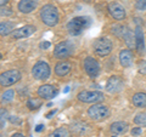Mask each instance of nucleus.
<instances>
[{"mask_svg": "<svg viewBox=\"0 0 146 137\" xmlns=\"http://www.w3.org/2000/svg\"><path fill=\"white\" fill-rule=\"evenodd\" d=\"M40 20L48 27H55L58 23V11L52 4H46L40 9Z\"/></svg>", "mask_w": 146, "mask_h": 137, "instance_id": "f257e3e1", "label": "nucleus"}, {"mask_svg": "<svg viewBox=\"0 0 146 137\" xmlns=\"http://www.w3.org/2000/svg\"><path fill=\"white\" fill-rule=\"evenodd\" d=\"M91 24V20L88 16H78L74 17L67 23V30L72 35H78L84 29H86Z\"/></svg>", "mask_w": 146, "mask_h": 137, "instance_id": "f03ea898", "label": "nucleus"}, {"mask_svg": "<svg viewBox=\"0 0 146 137\" xmlns=\"http://www.w3.org/2000/svg\"><path fill=\"white\" fill-rule=\"evenodd\" d=\"M88 115L90 119H93L95 121H100V120L106 119L110 115V109L106 106H104V104L95 103L88 109Z\"/></svg>", "mask_w": 146, "mask_h": 137, "instance_id": "7ed1b4c3", "label": "nucleus"}, {"mask_svg": "<svg viewBox=\"0 0 146 137\" xmlns=\"http://www.w3.org/2000/svg\"><path fill=\"white\" fill-rule=\"evenodd\" d=\"M113 49V44L108 38H99L94 43V51L100 57H105L111 53Z\"/></svg>", "mask_w": 146, "mask_h": 137, "instance_id": "20e7f679", "label": "nucleus"}, {"mask_svg": "<svg viewBox=\"0 0 146 137\" xmlns=\"http://www.w3.org/2000/svg\"><path fill=\"white\" fill-rule=\"evenodd\" d=\"M104 94L100 91H80L77 95L78 101L83 103H98L104 99Z\"/></svg>", "mask_w": 146, "mask_h": 137, "instance_id": "39448f33", "label": "nucleus"}, {"mask_svg": "<svg viewBox=\"0 0 146 137\" xmlns=\"http://www.w3.org/2000/svg\"><path fill=\"white\" fill-rule=\"evenodd\" d=\"M74 51V46L71 41H61L54 49V56L56 58H66Z\"/></svg>", "mask_w": 146, "mask_h": 137, "instance_id": "423d86ee", "label": "nucleus"}, {"mask_svg": "<svg viewBox=\"0 0 146 137\" xmlns=\"http://www.w3.org/2000/svg\"><path fill=\"white\" fill-rule=\"evenodd\" d=\"M32 74L36 80H45L50 76V67L46 62L39 61L32 68Z\"/></svg>", "mask_w": 146, "mask_h": 137, "instance_id": "0eeeda50", "label": "nucleus"}, {"mask_svg": "<svg viewBox=\"0 0 146 137\" xmlns=\"http://www.w3.org/2000/svg\"><path fill=\"white\" fill-rule=\"evenodd\" d=\"M21 79V73L17 69H11L1 73L0 75V84L1 86H11Z\"/></svg>", "mask_w": 146, "mask_h": 137, "instance_id": "6e6552de", "label": "nucleus"}, {"mask_svg": "<svg viewBox=\"0 0 146 137\" xmlns=\"http://www.w3.org/2000/svg\"><path fill=\"white\" fill-rule=\"evenodd\" d=\"M83 67H84V70L86 72V74H88L90 78H96L99 75L100 65L95 58L88 56L83 62Z\"/></svg>", "mask_w": 146, "mask_h": 137, "instance_id": "1a4fd4ad", "label": "nucleus"}, {"mask_svg": "<svg viewBox=\"0 0 146 137\" xmlns=\"http://www.w3.org/2000/svg\"><path fill=\"white\" fill-rule=\"evenodd\" d=\"M107 10H108L110 15H111L117 21H122V20H124L125 18V15H127L125 9L119 3H116V1L110 3L108 6H107Z\"/></svg>", "mask_w": 146, "mask_h": 137, "instance_id": "9d476101", "label": "nucleus"}, {"mask_svg": "<svg viewBox=\"0 0 146 137\" xmlns=\"http://www.w3.org/2000/svg\"><path fill=\"white\" fill-rule=\"evenodd\" d=\"M123 79L121 76L112 75L106 83V90L110 94H117L123 89Z\"/></svg>", "mask_w": 146, "mask_h": 137, "instance_id": "9b49d317", "label": "nucleus"}, {"mask_svg": "<svg viewBox=\"0 0 146 137\" xmlns=\"http://www.w3.org/2000/svg\"><path fill=\"white\" fill-rule=\"evenodd\" d=\"M35 32V27L32 26V24H27L23 26L21 28H17L12 32V38L13 39H23L27 38V36L32 35Z\"/></svg>", "mask_w": 146, "mask_h": 137, "instance_id": "f8f14e48", "label": "nucleus"}, {"mask_svg": "<svg viewBox=\"0 0 146 137\" xmlns=\"http://www.w3.org/2000/svg\"><path fill=\"white\" fill-rule=\"evenodd\" d=\"M38 95L44 99H51L57 95V89L52 85L45 84L38 89Z\"/></svg>", "mask_w": 146, "mask_h": 137, "instance_id": "ddd939ff", "label": "nucleus"}, {"mask_svg": "<svg viewBox=\"0 0 146 137\" xmlns=\"http://www.w3.org/2000/svg\"><path fill=\"white\" fill-rule=\"evenodd\" d=\"M38 1L39 0H21L17 7L22 13H31L38 5Z\"/></svg>", "mask_w": 146, "mask_h": 137, "instance_id": "4468645a", "label": "nucleus"}, {"mask_svg": "<svg viewBox=\"0 0 146 137\" xmlns=\"http://www.w3.org/2000/svg\"><path fill=\"white\" fill-rule=\"evenodd\" d=\"M133 52L130 51V50H122V51L119 52V63L122 65V67L124 68H128L131 66V63H133Z\"/></svg>", "mask_w": 146, "mask_h": 137, "instance_id": "2eb2a0df", "label": "nucleus"}, {"mask_svg": "<svg viewBox=\"0 0 146 137\" xmlns=\"http://www.w3.org/2000/svg\"><path fill=\"white\" fill-rule=\"evenodd\" d=\"M71 72V63L67 61H60L55 66V74L57 76H66Z\"/></svg>", "mask_w": 146, "mask_h": 137, "instance_id": "dca6fc26", "label": "nucleus"}, {"mask_svg": "<svg viewBox=\"0 0 146 137\" xmlns=\"http://www.w3.org/2000/svg\"><path fill=\"white\" fill-rule=\"evenodd\" d=\"M111 132L115 135H122V134H125L128 131V124L124 121H116L111 125Z\"/></svg>", "mask_w": 146, "mask_h": 137, "instance_id": "f3484780", "label": "nucleus"}, {"mask_svg": "<svg viewBox=\"0 0 146 137\" xmlns=\"http://www.w3.org/2000/svg\"><path fill=\"white\" fill-rule=\"evenodd\" d=\"M135 39H136V49H138L139 52H143L145 49V44H144V33L140 27H136L135 29Z\"/></svg>", "mask_w": 146, "mask_h": 137, "instance_id": "a211bd4d", "label": "nucleus"}, {"mask_svg": "<svg viewBox=\"0 0 146 137\" xmlns=\"http://www.w3.org/2000/svg\"><path fill=\"white\" fill-rule=\"evenodd\" d=\"M133 104L138 108H145L146 107V94L145 92H138L133 96Z\"/></svg>", "mask_w": 146, "mask_h": 137, "instance_id": "6ab92c4d", "label": "nucleus"}, {"mask_svg": "<svg viewBox=\"0 0 146 137\" xmlns=\"http://www.w3.org/2000/svg\"><path fill=\"white\" fill-rule=\"evenodd\" d=\"M123 39H124V41L127 44L128 47H136V39H135V34L131 33L130 29L125 28V32L124 34H123Z\"/></svg>", "mask_w": 146, "mask_h": 137, "instance_id": "aec40b11", "label": "nucleus"}, {"mask_svg": "<svg viewBox=\"0 0 146 137\" xmlns=\"http://www.w3.org/2000/svg\"><path fill=\"white\" fill-rule=\"evenodd\" d=\"M13 30H15V23H12V22L5 21V22H1V23H0V34L3 36L12 33Z\"/></svg>", "mask_w": 146, "mask_h": 137, "instance_id": "412c9836", "label": "nucleus"}, {"mask_svg": "<svg viewBox=\"0 0 146 137\" xmlns=\"http://www.w3.org/2000/svg\"><path fill=\"white\" fill-rule=\"evenodd\" d=\"M70 136H71L70 131L65 129V127H60V129L52 131L51 134L49 135V137H70Z\"/></svg>", "mask_w": 146, "mask_h": 137, "instance_id": "4be33fe9", "label": "nucleus"}, {"mask_svg": "<svg viewBox=\"0 0 146 137\" xmlns=\"http://www.w3.org/2000/svg\"><path fill=\"white\" fill-rule=\"evenodd\" d=\"M134 123L139 126H145L146 127V113H140L134 118Z\"/></svg>", "mask_w": 146, "mask_h": 137, "instance_id": "5701e85b", "label": "nucleus"}, {"mask_svg": "<svg viewBox=\"0 0 146 137\" xmlns=\"http://www.w3.org/2000/svg\"><path fill=\"white\" fill-rule=\"evenodd\" d=\"M15 97V92L12 90H7L1 95V101L3 102H10L12 101V98Z\"/></svg>", "mask_w": 146, "mask_h": 137, "instance_id": "b1692460", "label": "nucleus"}, {"mask_svg": "<svg viewBox=\"0 0 146 137\" xmlns=\"http://www.w3.org/2000/svg\"><path fill=\"white\" fill-rule=\"evenodd\" d=\"M40 106H42V101H40V99H33V98H31L29 101L27 102V107H28L29 109L39 108Z\"/></svg>", "mask_w": 146, "mask_h": 137, "instance_id": "393cba45", "label": "nucleus"}, {"mask_svg": "<svg viewBox=\"0 0 146 137\" xmlns=\"http://www.w3.org/2000/svg\"><path fill=\"white\" fill-rule=\"evenodd\" d=\"M135 9L138 11H145L146 10V0H136Z\"/></svg>", "mask_w": 146, "mask_h": 137, "instance_id": "a878e982", "label": "nucleus"}, {"mask_svg": "<svg viewBox=\"0 0 146 137\" xmlns=\"http://www.w3.org/2000/svg\"><path fill=\"white\" fill-rule=\"evenodd\" d=\"M138 70L140 74L146 75V61H140L138 63Z\"/></svg>", "mask_w": 146, "mask_h": 137, "instance_id": "bb28decb", "label": "nucleus"}, {"mask_svg": "<svg viewBox=\"0 0 146 137\" xmlns=\"http://www.w3.org/2000/svg\"><path fill=\"white\" fill-rule=\"evenodd\" d=\"M9 120H10L11 123H12V124H17V125H20L21 124V119H18V118L17 117H10V118H9Z\"/></svg>", "mask_w": 146, "mask_h": 137, "instance_id": "cd10ccee", "label": "nucleus"}, {"mask_svg": "<svg viewBox=\"0 0 146 137\" xmlns=\"http://www.w3.org/2000/svg\"><path fill=\"white\" fill-rule=\"evenodd\" d=\"M50 46H51V44H50L49 41H43V43H40V45H39V47L42 49V50H46Z\"/></svg>", "mask_w": 146, "mask_h": 137, "instance_id": "c85d7f7f", "label": "nucleus"}, {"mask_svg": "<svg viewBox=\"0 0 146 137\" xmlns=\"http://www.w3.org/2000/svg\"><path fill=\"white\" fill-rule=\"evenodd\" d=\"M131 135L133 136L141 135V127H134V129H131Z\"/></svg>", "mask_w": 146, "mask_h": 137, "instance_id": "c756f323", "label": "nucleus"}, {"mask_svg": "<svg viewBox=\"0 0 146 137\" xmlns=\"http://www.w3.org/2000/svg\"><path fill=\"white\" fill-rule=\"evenodd\" d=\"M6 10H7V9H5L4 6H1V15H3V16H4V15H5V16L12 15V11H6Z\"/></svg>", "mask_w": 146, "mask_h": 137, "instance_id": "7c9ffc66", "label": "nucleus"}, {"mask_svg": "<svg viewBox=\"0 0 146 137\" xmlns=\"http://www.w3.org/2000/svg\"><path fill=\"white\" fill-rule=\"evenodd\" d=\"M44 129V125L43 124H39V125H36V127H35V131L36 132H40V131H42Z\"/></svg>", "mask_w": 146, "mask_h": 137, "instance_id": "2f4dec72", "label": "nucleus"}, {"mask_svg": "<svg viewBox=\"0 0 146 137\" xmlns=\"http://www.w3.org/2000/svg\"><path fill=\"white\" fill-rule=\"evenodd\" d=\"M55 113H56V109H54V111H51V112H49L48 114H46V118H48V119H50V118H51L52 115H54V114Z\"/></svg>", "mask_w": 146, "mask_h": 137, "instance_id": "473e14b6", "label": "nucleus"}, {"mask_svg": "<svg viewBox=\"0 0 146 137\" xmlns=\"http://www.w3.org/2000/svg\"><path fill=\"white\" fill-rule=\"evenodd\" d=\"M11 137H25V136L22 135V134H20V132H17V134H13Z\"/></svg>", "mask_w": 146, "mask_h": 137, "instance_id": "72a5a7b5", "label": "nucleus"}, {"mask_svg": "<svg viewBox=\"0 0 146 137\" xmlns=\"http://www.w3.org/2000/svg\"><path fill=\"white\" fill-rule=\"evenodd\" d=\"M7 3H9V0H0V4H1V6H4Z\"/></svg>", "mask_w": 146, "mask_h": 137, "instance_id": "f704fd0d", "label": "nucleus"}, {"mask_svg": "<svg viewBox=\"0 0 146 137\" xmlns=\"http://www.w3.org/2000/svg\"><path fill=\"white\" fill-rule=\"evenodd\" d=\"M112 137H117V136H112Z\"/></svg>", "mask_w": 146, "mask_h": 137, "instance_id": "c9c22d12", "label": "nucleus"}]
</instances>
